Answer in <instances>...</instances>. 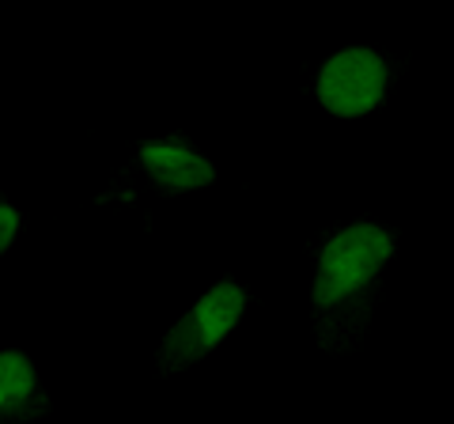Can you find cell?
<instances>
[{
    "label": "cell",
    "mask_w": 454,
    "mask_h": 424,
    "mask_svg": "<svg viewBox=\"0 0 454 424\" xmlns=\"http://www.w3.org/2000/svg\"><path fill=\"white\" fill-rule=\"evenodd\" d=\"M16 228H20V212L12 205H0V250L12 247V239H16Z\"/></svg>",
    "instance_id": "obj_6"
},
{
    "label": "cell",
    "mask_w": 454,
    "mask_h": 424,
    "mask_svg": "<svg viewBox=\"0 0 454 424\" xmlns=\"http://www.w3.org/2000/svg\"><path fill=\"white\" fill-rule=\"evenodd\" d=\"M387 91V65L375 50L352 46L330 58L318 73V98L337 118H360L379 106Z\"/></svg>",
    "instance_id": "obj_3"
},
{
    "label": "cell",
    "mask_w": 454,
    "mask_h": 424,
    "mask_svg": "<svg viewBox=\"0 0 454 424\" xmlns=\"http://www.w3.org/2000/svg\"><path fill=\"white\" fill-rule=\"evenodd\" d=\"M35 394V367L23 352H4L0 357V413H20L23 402Z\"/></svg>",
    "instance_id": "obj_5"
},
{
    "label": "cell",
    "mask_w": 454,
    "mask_h": 424,
    "mask_svg": "<svg viewBox=\"0 0 454 424\" xmlns=\"http://www.w3.org/2000/svg\"><path fill=\"white\" fill-rule=\"evenodd\" d=\"M140 163L148 167V175L160 182L170 193H186V190H201L212 182V163L205 155L186 152L178 145H145L140 148Z\"/></svg>",
    "instance_id": "obj_4"
},
{
    "label": "cell",
    "mask_w": 454,
    "mask_h": 424,
    "mask_svg": "<svg viewBox=\"0 0 454 424\" xmlns=\"http://www.w3.org/2000/svg\"><path fill=\"white\" fill-rule=\"evenodd\" d=\"M243 307H247V295L231 280L205 292L190 315L178 318L175 330L167 334V342L160 349V367L163 372H182L193 360H201L205 352H212L235 330V322L243 318Z\"/></svg>",
    "instance_id": "obj_2"
},
{
    "label": "cell",
    "mask_w": 454,
    "mask_h": 424,
    "mask_svg": "<svg viewBox=\"0 0 454 424\" xmlns=\"http://www.w3.org/2000/svg\"><path fill=\"white\" fill-rule=\"evenodd\" d=\"M390 235L379 232L375 224H352V228L337 232L318 254V273L310 300L315 307H333L345 295L364 288L390 258Z\"/></svg>",
    "instance_id": "obj_1"
}]
</instances>
